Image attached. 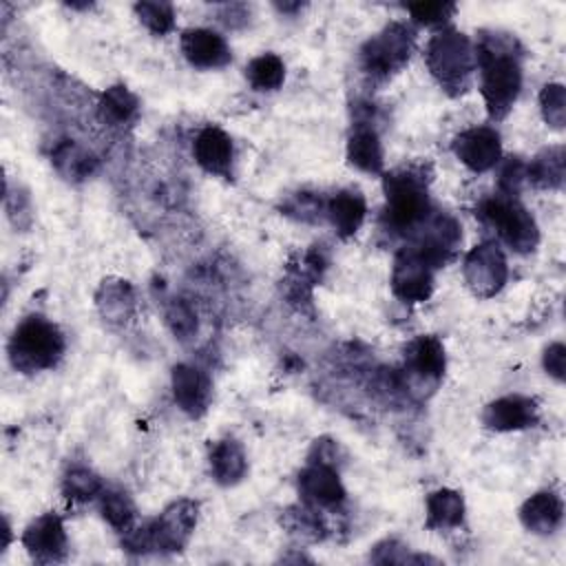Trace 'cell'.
<instances>
[{
	"label": "cell",
	"instance_id": "7",
	"mask_svg": "<svg viewBox=\"0 0 566 566\" xmlns=\"http://www.w3.org/2000/svg\"><path fill=\"white\" fill-rule=\"evenodd\" d=\"M447 354L440 338L431 334L416 336L405 347V363L400 376V385L407 394L416 398H424L436 391L444 376Z\"/></svg>",
	"mask_w": 566,
	"mask_h": 566
},
{
	"label": "cell",
	"instance_id": "5",
	"mask_svg": "<svg viewBox=\"0 0 566 566\" xmlns=\"http://www.w3.org/2000/svg\"><path fill=\"white\" fill-rule=\"evenodd\" d=\"M478 217L517 254H528L539 243V228L517 197L497 192L480 203Z\"/></svg>",
	"mask_w": 566,
	"mask_h": 566
},
{
	"label": "cell",
	"instance_id": "12",
	"mask_svg": "<svg viewBox=\"0 0 566 566\" xmlns=\"http://www.w3.org/2000/svg\"><path fill=\"white\" fill-rule=\"evenodd\" d=\"M298 493L305 504L318 511H336L347 500L336 464L318 460H307V467L298 473Z\"/></svg>",
	"mask_w": 566,
	"mask_h": 566
},
{
	"label": "cell",
	"instance_id": "36",
	"mask_svg": "<svg viewBox=\"0 0 566 566\" xmlns=\"http://www.w3.org/2000/svg\"><path fill=\"white\" fill-rule=\"evenodd\" d=\"M283 212L287 217H294L305 223H316L325 217V201L314 192H296L290 197L283 206Z\"/></svg>",
	"mask_w": 566,
	"mask_h": 566
},
{
	"label": "cell",
	"instance_id": "17",
	"mask_svg": "<svg viewBox=\"0 0 566 566\" xmlns=\"http://www.w3.org/2000/svg\"><path fill=\"white\" fill-rule=\"evenodd\" d=\"M195 161L214 177L232 179L234 146L230 135L219 126H203L192 142Z\"/></svg>",
	"mask_w": 566,
	"mask_h": 566
},
{
	"label": "cell",
	"instance_id": "24",
	"mask_svg": "<svg viewBox=\"0 0 566 566\" xmlns=\"http://www.w3.org/2000/svg\"><path fill=\"white\" fill-rule=\"evenodd\" d=\"M424 513L429 531H453L464 522V500L453 489H438L427 495Z\"/></svg>",
	"mask_w": 566,
	"mask_h": 566
},
{
	"label": "cell",
	"instance_id": "21",
	"mask_svg": "<svg viewBox=\"0 0 566 566\" xmlns=\"http://www.w3.org/2000/svg\"><path fill=\"white\" fill-rule=\"evenodd\" d=\"M95 305L106 323L126 325L137 310L135 290L124 279H104L95 292Z\"/></svg>",
	"mask_w": 566,
	"mask_h": 566
},
{
	"label": "cell",
	"instance_id": "19",
	"mask_svg": "<svg viewBox=\"0 0 566 566\" xmlns=\"http://www.w3.org/2000/svg\"><path fill=\"white\" fill-rule=\"evenodd\" d=\"M365 214H367V201L360 190L345 188L334 192L325 201V219L332 223L334 232L340 239L354 237L360 230Z\"/></svg>",
	"mask_w": 566,
	"mask_h": 566
},
{
	"label": "cell",
	"instance_id": "39",
	"mask_svg": "<svg viewBox=\"0 0 566 566\" xmlns=\"http://www.w3.org/2000/svg\"><path fill=\"white\" fill-rule=\"evenodd\" d=\"M542 365H544V371L551 378L562 382L564 376H566V347H564V343H559V340L551 343L542 354Z\"/></svg>",
	"mask_w": 566,
	"mask_h": 566
},
{
	"label": "cell",
	"instance_id": "28",
	"mask_svg": "<svg viewBox=\"0 0 566 566\" xmlns=\"http://www.w3.org/2000/svg\"><path fill=\"white\" fill-rule=\"evenodd\" d=\"M281 524L287 528V533L305 542H321L327 535V526L321 517V511L305 502L301 506L285 509Z\"/></svg>",
	"mask_w": 566,
	"mask_h": 566
},
{
	"label": "cell",
	"instance_id": "18",
	"mask_svg": "<svg viewBox=\"0 0 566 566\" xmlns=\"http://www.w3.org/2000/svg\"><path fill=\"white\" fill-rule=\"evenodd\" d=\"M181 53L195 69H223L230 64L232 53L223 35L212 29H186L181 33Z\"/></svg>",
	"mask_w": 566,
	"mask_h": 566
},
{
	"label": "cell",
	"instance_id": "32",
	"mask_svg": "<svg viewBox=\"0 0 566 566\" xmlns=\"http://www.w3.org/2000/svg\"><path fill=\"white\" fill-rule=\"evenodd\" d=\"M164 316H166V325L168 329L172 332V336L181 343H188L197 336L199 332V321H197V314L192 310V305L184 298H170L166 303V310H164Z\"/></svg>",
	"mask_w": 566,
	"mask_h": 566
},
{
	"label": "cell",
	"instance_id": "1",
	"mask_svg": "<svg viewBox=\"0 0 566 566\" xmlns=\"http://www.w3.org/2000/svg\"><path fill=\"white\" fill-rule=\"evenodd\" d=\"M475 46L480 91L491 119H504L522 91V46L500 31H482Z\"/></svg>",
	"mask_w": 566,
	"mask_h": 566
},
{
	"label": "cell",
	"instance_id": "37",
	"mask_svg": "<svg viewBox=\"0 0 566 566\" xmlns=\"http://www.w3.org/2000/svg\"><path fill=\"white\" fill-rule=\"evenodd\" d=\"M526 184V164L520 157H511L502 164L500 170V179H497V188L502 195L509 197H517L522 186Z\"/></svg>",
	"mask_w": 566,
	"mask_h": 566
},
{
	"label": "cell",
	"instance_id": "11",
	"mask_svg": "<svg viewBox=\"0 0 566 566\" xmlns=\"http://www.w3.org/2000/svg\"><path fill=\"white\" fill-rule=\"evenodd\" d=\"M433 268L413 248L405 245L398 250L391 268V292L402 303H424L433 292Z\"/></svg>",
	"mask_w": 566,
	"mask_h": 566
},
{
	"label": "cell",
	"instance_id": "22",
	"mask_svg": "<svg viewBox=\"0 0 566 566\" xmlns=\"http://www.w3.org/2000/svg\"><path fill=\"white\" fill-rule=\"evenodd\" d=\"M347 161L360 172L380 175L385 166L382 144L376 128L358 124L347 137Z\"/></svg>",
	"mask_w": 566,
	"mask_h": 566
},
{
	"label": "cell",
	"instance_id": "27",
	"mask_svg": "<svg viewBox=\"0 0 566 566\" xmlns=\"http://www.w3.org/2000/svg\"><path fill=\"white\" fill-rule=\"evenodd\" d=\"M99 119L108 126H126L135 122L139 113V99L124 84L108 86L97 104Z\"/></svg>",
	"mask_w": 566,
	"mask_h": 566
},
{
	"label": "cell",
	"instance_id": "25",
	"mask_svg": "<svg viewBox=\"0 0 566 566\" xmlns=\"http://www.w3.org/2000/svg\"><path fill=\"white\" fill-rule=\"evenodd\" d=\"M566 175L564 146H548L526 164V181L535 188L559 190Z\"/></svg>",
	"mask_w": 566,
	"mask_h": 566
},
{
	"label": "cell",
	"instance_id": "6",
	"mask_svg": "<svg viewBox=\"0 0 566 566\" xmlns=\"http://www.w3.org/2000/svg\"><path fill=\"white\" fill-rule=\"evenodd\" d=\"M416 33L407 22H391L360 49V69L376 82L389 80L411 57Z\"/></svg>",
	"mask_w": 566,
	"mask_h": 566
},
{
	"label": "cell",
	"instance_id": "38",
	"mask_svg": "<svg viewBox=\"0 0 566 566\" xmlns=\"http://www.w3.org/2000/svg\"><path fill=\"white\" fill-rule=\"evenodd\" d=\"M369 557L376 564H405V562H409V551L402 542L391 537V539L378 542Z\"/></svg>",
	"mask_w": 566,
	"mask_h": 566
},
{
	"label": "cell",
	"instance_id": "34",
	"mask_svg": "<svg viewBox=\"0 0 566 566\" xmlns=\"http://www.w3.org/2000/svg\"><path fill=\"white\" fill-rule=\"evenodd\" d=\"M539 111L544 122L555 128L562 130L566 124V88L559 82H551L544 84L539 91Z\"/></svg>",
	"mask_w": 566,
	"mask_h": 566
},
{
	"label": "cell",
	"instance_id": "3",
	"mask_svg": "<svg viewBox=\"0 0 566 566\" xmlns=\"http://www.w3.org/2000/svg\"><path fill=\"white\" fill-rule=\"evenodd\" d=\"M427 66L438 86L458 97L471 88L475 73V46L458 29L444 27L436 31L427 44Z\"/></svg>",
	"mask_w": 566,
	"mask_h": 566
},
{
	"label": "cell",
	"instance_id": "9",
	"mask_svg": "<svg viewBox=\"0 0 566 566\" xmlns=\"http://www.w3.org/2000/svg\"><path fill=\"white\" fill-rule=\"evenodd\" d=\"M462 274L469 290L478 298L495 296L509 279V263L500 243L482 241L475 248H471L464 256Z\"/></svg>",
	"mask_w": 566,
	"mask_h": 566
},
{
	"label": "cell",
	"instance_id": "33",
	"mask_svg": "<svg viewBox=\"0 0 566 566\" xmlns=\"http://www.w3.org/2000/svg\"><path fill=\"white\" fill-rule=\"evenodd\" d=\"M135 15L139 18V22L153 33V35H166L175 29V7L170 2H137L135 7Z\"/></svg>",
	"mask_w": 566,
	"mask_h": 566
},
{
	"label": "cell",
	"instance_id": "23",
	"mask_svg": "<svg viewBox=\"0 0 566 566\" xmlns=\"http://www.w3.org/2000/svg\"><path fill=\"white\" fill-rule=\"evenodd\" d=\"M210 473L221 486L239 484L248 473V458L234 438H223L210 449Z\"/></svg>",
	"mask_w": 566,
	"mask_h": 566
},
{
	"label": "cell",
	"instance_id": "2",
	"mask_svg": "<svg viewBox=\"0 0 566 566\" xmlns=\"http://www.w3.org/2000/svg\"><path fill=\"white\" fill-rule=\"evenodd\" d=\"M385 223L391 232L413 234L433 212L422 168H400L382 177Z\"/></svg>",
	"mask_w": 566,
	"mask_h": 566
},
{
	"label": "cell",
	"instance_id": "16",
	"mask_svg": "<svg viewBox=\"0 0 566 566\" xmlns=\"http://www.w3.org/2000/svg\"><path fill=\"white\" fill-rule=\"evenodd\" d=\"M482 422L491 431H522L539 422V407L533 398L522 394H509L491 400L484 407Z\"/></svg>",
	"mask_w": 566,
	"mask_h": 566
},
{
	"label": "cell",
	"instance_id": "13",
	"mask_svg": "<svg viewBox=\"0 0 566 566\" xmlns=\"http://www.w3.org/2000/svg\"><path fill=\"white\" fill-rule=\"evenodd\" d=\"M22 546L33 562L55 564L64 562L69 555V539L64 522L55 513H42L22 533Z\"/></svg>",
	"mask_w": 566,
	"mask_h": 566
},
{
	"label": "cell",
	"instance_id": "14",
	"mask_svg": "<svg viewBox=\"0 0 566 566\" xmlns=\"http://www.w3.org/2000/svg\"><path fill=\"white\" fill-rule=\"evenodd\" d=\"M453 155L471 170L486 172L502 161V142L500 133L491 126H473L455 135Z\"/></svg>",
	"mask_w": 566,
	"mask_h": 566
},
{
	"label": "cell",
	"instance_id": "8",
	"mask_svg": "<svg viewBox=\"0 0 566 566\" xmlns=\"http://www.w3.org/2000/svg\"><path fill=\"white\" fill-rule=\"evenodd\" d=\"M199 520V504L181 497L146 522L150 553H179L188 546Z\"/></svg>",
	"mask_w": 566,
	"mask_h": 566
},
{
	"label": "cell",
	"instance_id": "15",
	"mask_svg": "<svg viewBox=\"0 0 566 566\" xmlns=\"http://www.w3.org/2000/svg\"><path fill=\"white\" fill-rule=\"evenodd\" d=\"M172 398L177 407L190 418H201L212 400V382L208 374L190 363H179L170 374Z\"/></svg>",
	"mask_w": 566,
	"mask_h": 566
},
{
	"label": "cell",
	"instance_id": "20",
	"mask_svg": "<svg viewBox=\"0 0 566 566\" xmlns=\"http://www.w3.org/2000/svg\"><path fill=\"white\" fill-rule=\"evenodd\" d=\"M564 502L555 491H537L520 506V522L528 533L551 535L562 526Z\"/></svg>",
	"mask_w": 566,
	"mask_h": 566
},
{
	"label": "cell",
	"instance_id": "30",
	"mask_svg": "<svg viewBox=\"0 0 566 566\" xmlns=\"http://www.w3.org/2000/svg\"><path fill=\"white\" fill-rule=\"evenodd\" d=\"M99 502V513L102 517L119 533H126L133 524H135V515L137 509L130 500L128 493H124L122 489H104L97 497Z\"/></svg>",
	"mask_w": 566,
	"mask_h": 566
},
{
	"label": "cell",
	"instance_id": "31",
	"mask_svg": "<svg viewBox=\"0 0 566 566\" xmlns=\"http://www.w3.org/2000/svg\"><path fill=\"white\" fill-rule=\"evenodd\" d=\"M104 491L102 478L88 467H73L62 478V493L71 502H91L97 500Z\"/></svg>",
	"mask_w": 566,
	"mask_h": 566
},
{
	"label": "cell",
	"instance_id": "26",
	"mask_svg": "<svg viewBox=\"0 0 566 566\" xmlns=\"http://www.w3.org/2000/svg\"><path fill=\"white\" fill-rule=\"evenodd\" d=\"M51 161L55 166V170L69 179V181H82L88 179L95 170H97V159L82 148L75 142H60L53 153H51Z\"/></svg>",
	"mask_w": 566,
	"mask_h": 566
},
{
	"label": "cell",
	"instance_id": "29",
	"mask_svg": "<svg viewBox=\"0 0 566 566\" xmlns=\"http://www.w3.org/2000/svg\"><path fill=\"white\" fill-rule=\"evenodd\" d=\"M245 80L254 91H276L285 82V64L276 53H261L248 62Z\"/></svg>",
	"mask_w": 566,
	"mask_h": 566
},
{
	"label": "cell",
	"instance_id": "4",
	"mask_svg": "<svg viewBox=\"0 0 566 566\" xmlns=\"http://www.w3.org/2000/svg\"><path fill=\"white\" fill-rule=\"evenodd\" d=\"M64 349L66 340L60 327L40 314L22 318L15 325L7 347L13 369L22 374H35L55 367L64 356Z\"/></svg>",
	"mask_w": 566,
	"mask_h": 566
},
{
	"label": "cell",
	"instance_id": "10",
	"mask_svg": "<svg viewBox=\"0 0 566 566\" xmlns=\"http://www.w3.org/2000/svg\"><path fill=\"white\" fill-rule=\"evenodd\" d=\"M411 237L413 241L409 245H413L431 263V268L438 270L455 256L462 243V228L449 212L433 210Z\"/></svg>",
	"mask_w": 566,
	"mask_h": 566
},
{
	"label": "cell",
	"instance_id": "35",
	"mask_svg": "<svg viewBox=\"0 0 566 566\" xmlns=\"http://www.w3.org/2000/svg\"><path fill=\"white\" fill-rule=\"evenodd\" d=\"M453 2H411L407 4V13L411 20L420 27H431V29H444V24L453 18L455 13Z\"/></svg>",
	"mask_w": 566,
	"mask_h": 566
}]
</instances>
